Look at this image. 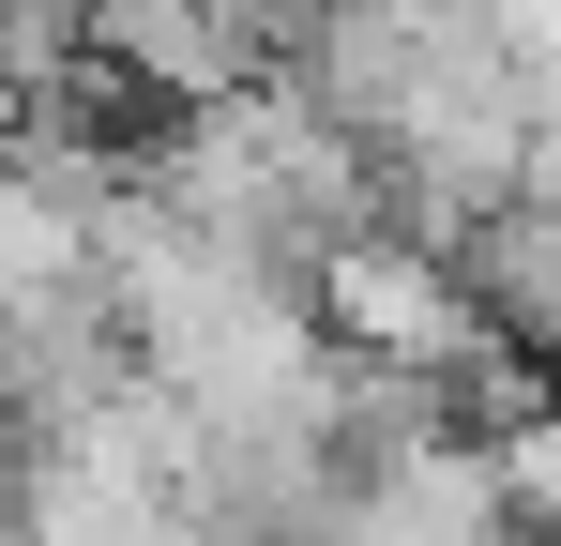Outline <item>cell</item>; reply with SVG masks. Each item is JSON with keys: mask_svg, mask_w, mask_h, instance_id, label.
Segmentation results:
<instances>
[{"mask_svg": "<svg viewBox=\"0 0 561 546\" xmlns=\"http://www.w3.org/2000/svg\"><path fill=\"white\" fill-rule=\"evenodd\" d=\"M485 486H501L516 546H561V379L531 395V410H501V425H485Z\"/></svg>", "mask_w": 561, "mask_h": 546, "instance_id": "cell-6", "label": "cell"}, {"mask_svg": "<svg viewBox=\"0 0 561 546\" xmlns=\"http://www.w3.org/2000/svg\"><path fill=\"white\" fill-rule=\"evenodd\" d=\"M456 288H470V319H485L501 364L561 379V137H531V182L456 243Z\"/></svg>", "mask_w": 561, "mask_h": 546, "instance_id": "cell-3", "label": "cell"}, {"mask_svg": "<svg viewBox=\"0 0 561 546\" xmlns=\"http://www.w3.org/2000/svg\"><path fill=\"white\" fill-rule=\"evenodd\" d=\"M319 546H516V516L485 486V441L456 425V441H410L379 470H350L334 516H319Z\"/></svg>", "mask_w": 561, "mask_h": 546, "instance_id": "cell-4", "label": "cell"}, {"mask_svg": "<svg viewBox=\"0 0 561 546\" xmlns=\"http://www.w3.org/2000/svg\"><path fill=\"white\" fill-rule=\"evenodd\" d=\"M304 319H319V350H334V364L425 379V395H456L470 364H485V319H470L456 259H425V243H394V228L319 243V259H304Z\"/></svg>", "mask_w": 561, "mask_h": 546, "instance_id": "cell-1", "label": "cell"}, {"mask_svg": "<svg viewBox=\"0 0 561 546\" xmlns=\"http://www.w3.org/2000/svg\"><path fill=\"white\" fill-rule=\"evenodd\" d=\"M77 31H92V61L137 91L152 122H197V106H228V91L259 77V31L213 15V0H92Z\"/></svg>", "mask_w": 561, "mask_h": 546, "instance_id": "cell-5", "label": "cell"}, {"mask_svg": "<svg viewBox=\"0 0 561 546\" xmlns=\"http://www.w3.org/2000/svg\"><path fill=\"white\" fill-rule=\"evenodd\" d=\"M106 395H137V350H122V304L92 288V259L46 273V288H15L0 304V425L46 441V425H77Z\"/></svg>", "mask_w": 561, "mask_h": 546, "instance_id": "cell-2", "label": "cell"}]
</instances>
